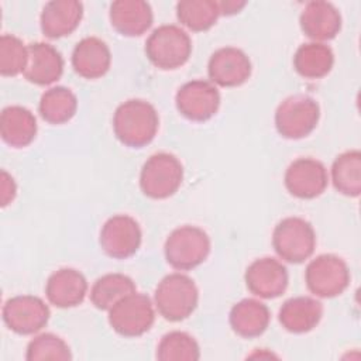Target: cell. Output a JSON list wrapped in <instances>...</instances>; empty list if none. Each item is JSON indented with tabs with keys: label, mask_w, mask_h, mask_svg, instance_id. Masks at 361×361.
Returning a JSON list of instances; mask_svg holds the SVG:
<instances>
[{
	"label": "cell",
	"mask_w": 361,
	"mask_h": 361,
	"mask_svg": "<svg viewBox=\"0 0 361 361\" xmlns=\"http://www.w3.org/2000/svg\"><path fill=\"white\" fill-rule=\"evenodd\" d=\"M320 109L317 102L305 94L286 97L275 111L278 133L289 140H299L309 135L317 126Z\"/></svg>",
	"instance_id": "7"
},
{
	"label": "cell",
	"mask_w": 361,
	"mask_h": 361,
	"mask_svg": "<svg viewBox=\"0 0 361 361\" xmlns=\"http://www.w3.org/2000/svg\"><path fill=\"white\" fill-rule=\"evenodd\" d=\"M178 20L192 31L212 28L220 13L219 1L214 0H182L176 4Z\"/></svg>",
	"instance_id": "29"
},
{
	"label": "cell",
	"mask_w": 361,
	"mask_h": 361,
	"mask_svg": "<svg viewBox=\"0 0 361 361\" xmlns=\"http://www.w3.org/2000/svg\"><path fill=\"white\" fill-rule=\"evenodd\" d=\"M158 126L157 110L141 99H130L114 111V134L121 144L131 148H141L149 144L158 131Z\"/></svg>",
	"instance_id": "1"
},
{
	"label": "cell",
	"mask_w": 361,
	"mask_h": 361,
	"mask_svg": "<svg viewBox=\"0 0 361 361\" xmlns=\"http://www.w3.org/2000/svg\"><path fill=\"white\" fill-rule=\"evenodd\" d=\"M78 109L76 96L63 86L51 87L39 100V114L49 124H63L69 121Z\"/></svg>",
	"instance_id": "28"
},
{
	"label": "cell",
	"mask_w": 361,
	"mask_h": 361,
	"mask_svg": "<svg viewBox=\"0 0 361 361\" xmlns=\"http://www.w3.org/2000/svg\"><path fill=\"white\" fill-rule=\"evenodd\" d=\"M272 245L282 259L300 264L313 254L316 234L312 224L305 219L286 217L274 228Z\"/></svg>",
	"instance_id": "6"
},
{
	"label": "cell",
	"mask_w": 361,
	"mask_h": 361,
	"mask_svg": "<svg viewBox=\"0 0 361 361\" xmlns=\"http://www.w3.org/2000/svg\"><path fill=\"white\" fill-rule=\"evenodd\" d=\"M28 63V47L10 34L0 38V73L3 76H17L24 73Z\"/></svg>",
	"instance_id": "31"
},
{
	"label": "cell",
	"mask_w": 361,
	"mask_h": 361,
	"mask_svg": "<svg viewBox=\"0 0 361 361\" xmlns=\"http://www.w3.org/2000/svg\"><path fill=\"white\" fill-rule=\"evenodd\" d=\"M183 168L179 159L168 152L151 155L140 173V186L145 196L152 199H166L180 186Z\"/></svg>",
	"instance_id": "5"
},
{
	"label": "cell",
	"mask_w": 361,
	"mask_h": 361,
	"mask_svg": "<svg viewBox=\"0 0 361 361\" xmlns=\"http://www.w3.org/2000/svg\"><path fill=\"white\" fill-rule=\"evenodd\" d=\"M331 180L334 188L345 195L355 197L361 192V154L351 149L340 154L331 166Z\"/></svg>",
	"instance_id": "26"
},
{
	"label": "cell",
	"mask_w": 361,
	"mask_h": 361,
	"mask_svg": "<svg viewBox=\"0 0 361 361\" xmlns=\"http://www.w3.org/2000/svg\"><path fill=\"white\" fill-rule=\"evenodd\" d=\"M327 171L324 165L313 158L293 161L285 172L288 192L299 199H314L327 188Z\"/></svg>",
	"instance_id": "13"
},
{
	"label": "cell",
	"mask_w": 361,
	"mask_h": 361,
	"mask_svg": "<svg viewBox=\"0 0 361 361\" xmlns=\"http://www.w3.org/2000/svg\"><path fill=\"white\" fill-rule=\"evenodd\" d=\"M268 307L255 299H243L230 310V326L241 337L261 336L269 324Z\"/></svg>",
	"instance_id": "24"
},
{
	"label": "cell",
	"mask_w": 361,
	"mask_h": 361,
	"mask_svg": "<svg viewBox=\"0 0 361 361\" xmlns=\"http://www.w3.org/2000/svg\"><path fill=\"white\" fill-rule=\"evenodd\" d=\"M323 316V305L309 296H298L286 300L279 309V323L290 333H307L313 330Z\"/></svg>",
	"instance_id": "22"
},
{
	"label": "cell",
	"mask_w": 361,
	"mask_h": 361,
	"mask_svg": "<svg viewBox=\"0 0 361 361\" xmlns=\"http://www.w3.org/2000/svg\"><path fill=\"white\" fill-rule=\"evenodd\" d=\"M87 292L86 278L73 268L55 271L47 281L45 295L48 300L61 309L80 305Z\"/></svg>",
	"instance_id": "16"
},
{
	"label": "cell",
	"mask_w": 361,
	"mask_h": 361,
	"mask_svg": "<svg viewBox=\"0 0 361 361\" xmlns=\"http://www.w3.org/2000/svg\"><path fill=\"white\" fill-rule=\"evenodd\" d=\"M209 78L219 86L234 87L243 85L251 75V62L238 48L217 49L209 59Z\"/></svg>",
	"instance_id": "15"
},
{
	"label": "cell",
	"mask_w": 361,
	"mask_h": 361,
	"mask_svg": "<svg viewBox=\"0 0 361 361\" xmlns=\"http://www.w3.org/2000/svg\"><path fill=\"white\" fill-rule=\"evenodd\" d=\"M305 279L307 289L319 298H334L350 283L347 264L337 255L323 254L309 262Z\"/></svg>",
	"instance_id": "9"
},
{
	"label": "cell",
	"mask_w": 361,
	"mask_h": 361,
	"mask_svg": "<svg viewBox=\"0 0 361 361\" xmlns=\"http://www.w3.org/2000/svg\"><path fill=\"white\" fill-rule=\"evenodd\" d=\"M245 6V1H219L220 13L221 14H234L238 13Z\"/></svg>",
	"instance_id": "34"
},
{
	"label": "cell",
	"mask_w": 361,
	"mask_h": 361,
	"mask_svg": "<svg viewBox=\"0 0 361 361\" xmlns=\"http://www.w3.org/2000/svg\"><path fill=\"white\" fill-rule=\"evenodd\" d=\"M63 72V59L52 45L35 42L28 45V63L24 78L38 86L56 82Z\"/></svg>",
	"instance_id": "19"
},
{
	"label": "cell",
	"mask_w": 361,
	"mask_h": 361,
	"mask_svg": "<svg viewBox=\"0 0 361 361\" xmlns=\"http://www.w3.org/2000/svg\"><path fill=\"white\" fill-rule=\"evenodd\" d=\"M175 102L183 117L192 121H206L217 113L220 93L207 80H192L179 87Z\"/></svg>",
	"instance_id": "11"
},
{
	"label": "cell",
	"mask_w": 361,
	"mask_h": 361,
	"mask_svg": "<svg viewBox=\"0 0 361 361\" xmlns=\"http://www.w3.org/2000/svg\"><path fill=\"white\" fill-rule=\"evenodd\" d=\"M110 62L111 55L109 47L96 37L83 38L72 52V66L85 79L102 78L109 71Z\"/></svg>",
	"instance_id": "20"
},
{
	"label": "cell",
	"mask_w": 361,
	"mask_h": 361,
	"mask_svg": "<svg viewBox=\"0 0 361 361\" xmlns=\"http://www.w3.org/2000/svg\"><path fill=\"white\" fill-rule=\"evenodd\" d=\"M152 10L142 0H117L110 6V23L126 37H138L152 24Z\"/></svg>",
	"instance_id": "21"
},
{
	"label": "cell",
	"mask_w": 361,
	"mask_h": 361,
	"mask_svg": "<svg viewBox=\"0 0 361 361\" xmlns=\"http://www.w3.org/2000/svg\"><path fill=\"white\" fill-rule=\"evenodd\" d=\"M83 17V6L76 0H54L41 13V30L48 38H62L72 34Z\"/></svg>",
	"instance_id": "18"
},
{
	"label": "cell",
	"mask_w": 361,
	"mask_h": 361,
	"mask_svg": "<svg viewBox=\"0 0 361 361\" xmlns=\"http://www.w3.org/2000/svg\"><path fill=\"white\" fill-rule=\"evenodd\" d=\"M192 41L178 25L165 24L152 31L145 42L148 59L159 69H176L190 56Z\"/></svg>",
	"instance_id": "3"
},
{
	"label": "cell",
	"mask_w": 361,
	"mask_h": 361,
	"mask_svg": "<svg viewBox=\"0 0 361 361\" xmlns=\"http://www.w3.org/2000/svg\"><path fill=\"white\" fill-rule=\"evenodd\" d=\"M25 358L28 361L44 360H71L72 354L69 345L58 336L52 333H44L34 337L27 347Z\"/></svg>",
	"instance_id": "32"
},
{
	"label": "cell",
	"mask_w": 361,
	"mask_h": 361,
	"mask_svg": "<svg viewBox=\"0 0 361 361\" xmlns=\"http://www.w3.org/2000/svg\"><path fill=\"white\" fill-rule=\"evenodd\" d=\"M155 320V312L148 296L131 293L118 300L109 310V323L114 331L126 337L147 333Z\"/></svg>",
	"instance_id": "8"
},
{
	"label": "cell",
	"mask_w": 361,
	"mask_h": 361,
	"mask_svg": "<svg viewBox=\"0 0 361 361\" xmlns=\"http://www.w3.org/2000/svg\"><path fill=\"white\" fill-rule=\"evenodd\" d=\"M155 306L159 314L169 322L189 317L197 306L199 292L195 282L182 274L166 275L155 289Z\"/></svg>",
	"instance_id": "2"
},
{
	"label": "cell",
	"mask_w": 361,
	"mask_h": 361,
	"mask_svg": "<svg viewBox=\"0 0 361 361\" xmlns=\"http://www.w3.org/2000/svg\"><path fill=\"white\" fill-rule=\"evenodd\" d=\"M245 285L251 293L264 299L281 296L288 286V271L275 258L255 259L245 271Z\"/></svg>",
	"instance_id": "14"
},
{
	"label": "cell",
	"mask_w": 361,
	"mask_h": 361,
	"mask_svg": "<svg viewBox=\"0 0 361 361\" xmlns=\"http://www.w3.org/2000/svg\"><path fill=\"white\" fill-rule=\"evenodd\" d=\"M199 357V344L185 331L165 334L157 348V358L161 361H196Z\"/></svg>",
	"instance_id": "30"
},
{
	"label": "cell",
	"mask_w": 361,
	"mask_h": 361,
	"mask_svg": "<svg viewBox=\"0 0 361 361\" xmlns=\"http://www.w3.org/2000/svg\"><path fill=\"white\" fill-rule=\"evenodd\" d=\"M3 320L17 334H34L48 323L49 307L37 296H14L3 306Z\"/></svg>",
	"instance_id": "10"
},
{
	"label": "cell",
	"mask_w": 361,
	"mask_h": 361,
	"mask_svg": "<svg viewBox=\"0 0 361 361\" xmlns=\"http://www.w3.org/2000/svg\"><path fill=\"white\" fill-rule=\"evenodd\" d=\"M210 252V238L199 227L175 228L165 241V258L171 267L188 271L200 265Z\"/></svg>",
	"instance_id": "4"
},
{
	"label": "cell",
	"mask_w": 361,
	"mask_h": 361,
	"mask_svg": "<svg viewBox=\"0 0 361 361\" xmlns=\"http://www.w3.org/2000/svg\"><path fill=\"white\" fill-rule=\"evenodd\" d=\"M135 292V283L123 274H107L99 278L90 290L92 303L100 310H110L118 300Z\"/></svg>",
	"instance_id": "27"
},
{
	"label": "cell",
	"mask_w": 361,
	"mask_h": 361,
	"mask_svg": "<svg viewBox=\"0 0 361 361\" xmlns=\"http://www.w3.org/2000/svg\"><path fill=\"white\" fill-rule=\"evenodd\" d=\"M0 190H1V206H7L16 196V183L14 179L6 172L1 171V183H0Z\"/></svg>",
	"instance_id": "33"
},
{
	"label": "cell",
	"mask_w": 361,
	"mask_h": 361,
	"mask_svg": "<svg viewBox=\"0 0 361 361\" xmlns=\"http://www.w3.org/2000/svg\"><path fill=\"white\" fill-rule=\"evenodd\" d=\"M302 31L314 41H327L334 38L341 28V16L338 10L327 1H309L300 13Z\"/></svg>",
	"instance_id": "17"
},
{
	"label": "cell",
	"mask_w": 361,
	"mask_h": 361,
	"mask_svg": "<svg viewBox=\"0 0 361 361\" xmlns=\"http://www.w3.org/2000/svg\"><path fill=\"white\" fill-rule=\"evenodd\" d=\"M334 63V55L330 47L322 42H309L298 48L293 56L296 72L306 79H320L326 76Z\"/></svg>",
	"instance_id": "25"
},
{
	"label": "cell",
	"mask_w": 361,
	"mask_h": 361,
	"mask_svg": "<svg viewBox=\"0 0 361 361\" xmlns=\"http://www.w3.org/2000/svg\"><path fill=\"white\" fill-rule=\"evenodd\" d=\"M0 134L10 147H27L37 135V120L28 109L8 106L3 109L0 116Z\"/></svg>",
	"instance_id": "23"
},
{
	"label": "cell",
	"mask_w": 361,
	"mask_h": 361,
	"mask_svg": "<svg viewBox=\"0 0 361 361\" xmlns=\"http://www.w3.org/2000/svg\"><path fill=\"white\" fill-rule=\"evenodd\" d=\"M141 244L138 223L126 214L110 217L102 227L100 245L103 251L117 259H124L137 252Z\"/></svg>",
	"instance_id": "12"
}]
</instances>
